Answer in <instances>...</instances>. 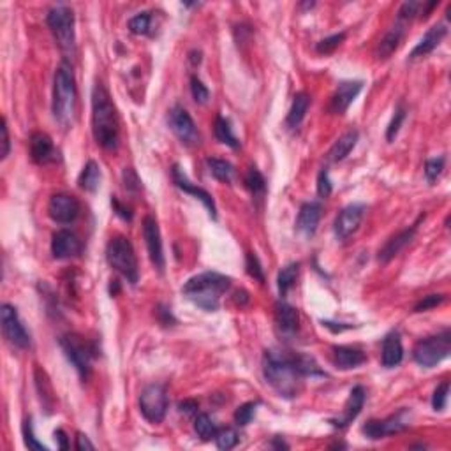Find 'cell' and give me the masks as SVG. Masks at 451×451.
<instances>
[{
    "label": "cell",
    "mask_w": 451,
    "mask_h": 451,
    "mask_svg": "<svg viewBox=\"0 0 451 451\" xmlns=\"http://www.w3.org/2000/svg\"><path fill=\"white\" fill-rule=\"evenodd\" d=\"M215 444L219 450H231L238 444V434L234 428H221L215 434Z\"/></svg>",
    "instance_id": "d590c367"
},
{
    "label": "cell",
    "mask_w": 451,
    "mask_h": 451,
    "mask_svg": "<svg viewBox=\"0 0 451 451\" xmlns=\"http://www.w3.org/2000/svg\"><path fill=\"white\" fill-rule=\"evenodd\" d=\"M140 412L150 423H160L167 412V393L159 383L148 385L140 395Z\"/></svg>",
    "instance_id": "9c48e42d"
},
{
    "label": "cell",
    "mask_w": 451,
    "mask_h": 451,
    "mask_svg": "<svg viewBox=\"0 0 451 451\" xmlns=\"http://www.w3.org/2000/svg\"><path fill=\"white\" fill-rule=\"evenodd\" d=\"M275 324L280 335L284 337H293L298 331L300 314L293 305L286 302H279L275 305Z\"/></svg>",
    "instance_id": "ffe728a7"
},
{
    "label": "cell",
    "mask_w": 451,
    "mask_h": 451,
    "mask_svg": "<svg viewBox=\"0 0 451 451\" xmlns=\"http://www.w3.org/2000/svg\"><path fill=\"white\" fill-rule=\"evenodd\" d=\"M404 32H405V28H404V24H402V21H397V24L393 25V27L386 32L385 37L379 41L378 48H376V57H378L379 60L388 59L389 55L397 50L398 44L402 43Z\"/></svg>",
    "instance_id": "4316f807"
},
{
    "label": "cell",
    "mask_w": 451,
    "mask_h": 451,
    "mask_svg": "<svg viewBox=\"0 0 451 451\" xmlns=\"http://www.w3.org/2000/svg\"><path fill=\"white\" fill-rule=\"evenodd\" d=\"M124 182H125V187H127L129 191H138L141 187V182L140 178H138V175L134 173V169H131V167H125L124 169Z\"/></svg>",
    "instance_id": "681fc988"
},
{
    "label": "cell",
    "mask_w": 451,
    "mask_h": 451,
    "mask_svg": "<svg viewBox=\"0 0 451 451\" xmlns=\"http://www.w3.org/2000/svg\"><path fill=\"white\" fill-rule=\"evenodd\" d=\"M416 230H418V222L412 226V228H409V230H404L401 231V233L393 234V237L386 241L385 246H383V249L379 250L378 259L381 261V263H388V261H392L393 257L401 252V250H404L405 247L411 243L414 234H416Z\"/></svg>",
    "instance_id": "44dd1931"
},
{
    "label": "cell",
    "mask_w": 451,
    "mask_h": 451,
    "mask_svg": "<svg viewBox=\"0 0 451 451\" xmlns=\"http://www.w3.org/2000/svg\"><path fill=\"white\" fill-rule=\"evenodd\" d=\"M206 166L210 169L212 175L219 180V182H231L234 175V167L233 164L228 163L224 159H217V157H208L206 159Z\"/></svg>",
    "instance_id": "4dcf8cb0"
},
{
    "label": "cell",
    "mask_w": 451,
    "mask_h": 451,
    "mask_svg": "<svg viewBox=\"0 0 451 451\" xmlns=\"http://www.w3.org/2000/svg\"><path fill=\"white\" fill-rule=\"evenodd\" d=\"M191 93L198 104H205V102L208 101V98H210V92L203 85V82L198 76H192L191 78Z\"/></svg>",
    "instance_id": "ee69618b"
},
{
    "label": "cell",
    "mask_w": 451,
    "mask_h": 451,
    "mask_svg": "<svg viewBox=\"0 0 451 451\" xmlns=\"http://www.w3.org/2000/svg\"><path fill=\"white\" fill-rule=\"evenodd\" d=\"M246 268L247 273H249L252 279L259 280V282H265V272H263V266H261L259 259L254 252H249L246 257Z\"/></svg>",
    "instance_id": "b9f144b4"
},
{
    "label": "cell",
    "mask_w": 451,
    "mask_h": 451,
    "mask_svg": "<svg viewBox=\"0 0 451 451\" xmlns=\"http://www.w3.org/2000/svg\"><path fill=\"white\" fill-rule=\"evenodd\" d=\"M344 39H346V34H344V32H340V34H333V35H330V37H324V39H321L317 43L315 51L321 55L333 53V51L337 50L340 44H342Z\"/></svg>",
    "instance_id": "74e56055"
},
{
    "label": "cell",
    "mask_w": 451,
    "mask_h": 451,
    "mask_svg": "<svg viewBox=\"0 0 451 451\" xmlns=\"http://www.w3.org/2000/svg\"><path fill=\"white\" fill-rule=\"evenodd\" d=\"M405 120V108L404 104H398L397 109H395V115H393L392 122L388 125V131H386V140L393 141L397 138L398 131H401V125L404 124Z\"/></svg>",
    "instance_id": "ab89813d"
},
{
    "label": "cell",
    "mask_w": 451,
    "mask_h": 451,
    "mask_svg": "<svg viewBox=\"0 0 451 451\" xmlns=\"http://www.w3.org/2000/svg\"><path fill=\"white\" fill-rule=\"evenodd\" d=\"M172 175H173V182H175V185L178 187V189H182L183 192H187V194H191V196H194L196 199H199V201L205 205L206 210H208L210 217L217 219V208H215V203H214V199H212V196L208 194L205 189L194 185L191 180L187 178V175L183 173V169L178 166V164H175V166L172 167Z\"/></svg>",
    "instance_id": "2e32d148"
},
{
    "label": "cell",
    "mask_w": 451,
    "mask_h": 451,
    "mask_svg": "<svg viewBox=\"0 0 451 451\" xmlns=\"http://www.w3.org/2000/svg\"><path fill=\"white\" fill-rule=\"evenodd\" d=\"M402 358H404V347H402L401 335L389 333L383 342V353H381V362L383 367L386 369H393V367L401 365Z\"/></svg>",
    "instance_id": "484cf974"
},
{
    "label": "cell",
    "mask_w": 451,
    "mask_h": 451,
    "mask_svg": "<svg viewBox=\"0 0 451 451\" xmlns=\"http://www.w3.org/2000/svg\"><path fill=\"white\" fill-rule=\"evenodd\" d=\"M363 404H365V389H363V386H354V388L351 389L346 405H344L342 414L338 418L330 420V423L337 428H346L347 425L353 423V421L358 418V414L363 409Z\"/></svg>",
    "instance_id": "ac0fdd59"
},
{
    "label": "cell",
    "mask_w": 451,
    "mask_h": 451,
    "mask_svg": "<svg viewBox=\"0 0 451 451\" xmlns=\"http://www.w3.org/2000/svg\"><path fill=\"white\" fill-rule=\"evenodd\" d=\"M446 34H448V28L444 24H437V25H434V27H430L427 30V34H425L423 37L420 39V43H418L416 46H414V50L411 51L409 59L414 60V59H418V57H425V55L432 53V51L439 46L441 41L446 37Z\"/></svg>",
    "instance_id": "603a6c76"
},
{
    "label": "cell",
    "mask_w": 451,
    "mask_h": 451,
    "mask_svg": "<svg viewBox=\"0 0 451 451\" xmlns=\"http://www.w3.org/2000/svg\"><path fill=\"white\" fill-rule=\"evenodd\" d=\"M0 321H2V333H4L6 340L11 346L18 347V349H27L30 346V335L25 330L20 315H18V311L12 305H2V309H0Z\"/></svg>",
    "instance_id": "30bf717a"
},
{
    "label": "cell",
    "mask_w": 451,
    "mask_h": 451,
    "mask_svg": "<svg viewBox=\"0 0 451 451\" xmlns=\"http://www.w3.org/2000/svg\"><path fill=\"white\" fill-rule=\"evenodd\" d=\"M55 147L46 133H34L30 136V157L34 163L46 164L55 160Z\"/></svg>",
    "instance_id": "cb8c5ba5"
},
{
    "label": "cell",
    "mask_w": 451,
    "mask_h": 451,
    "mask_svg": "<svg viewBox=\"0 0 451 451\" xmlns=\"http://www.w3.org/2000/svg\"><path fill=\"white\" fill-rule=\"evenodd\" d=\"M358 131H347L346 134H342V136L335 141L333 147L330 148L328 160H330V163H340V160L346 159L351 154V150L358 143Z\"/></svg>",
    "instance_id": "83f0119b"
},
{
    "label": "cell",
    "mask_w": 451,
    "mask_h": 451,
    "mask_svg": "<svg viewBox=\"0 0 451 451\" xmlns=\"http://www.w3.org/2000/svg\"><path fill=\"white\" fill-rule=\"evenodd\" d=\"M80 201L71 194H55L48 203V214L59 224H71L80 215Z\"/></svg>",
    "instance_id": "5bb4252c"
},
{
    "label": "cell",
    "mask_w": 451,
    "mask_h": 451,
    "mask_svg": "<svg viewBox=\"0 0 451 451\" xmlns=\"http://www.w3.org/2000/svg\"><path fill=\"white\" fill-rule=\"evenodd\" d=\"M214 131H215V138H217L221 143L228 145V147H231V148L240 147V141L237 140V136H234L233 131H231V124L228 118H224V117L215 118Z\"/></svg>",
    "instance_id": "d6a6232c"
},
{
    "label": "cell",
    "mask_w": 451,
    "mask_h": 451,
    "mask_svg": "<svg viewBox=\"0 0 451 451\" xmlns=\"http://www.w3.org/2000/svg\"><path fill=\"white\" fill-rule=\"evenodd\" d=\"M82 252V241L74 233L60 230L51 238V254L57 259H69Z\"/></svg>",
    "instance_id": "e0dca14e"
},
{
    "label": "cell",
    "mask_w": 451,
    "mask_h": 451,
    "mask_svg": "<svg viewBox=\"0 0 451 451\" xmlns=\"http://www.w3.org/2000/svg\"><path fill=\"white\" fill-rule=\"evenodd\" d=\"M167 124L172 127V131L175 133V136L182 141L187 147H194V145L199 143V133L198 127H196L194 120L189 115L185 108L182 106H173L169 109V115H167Z\"/></svg>",
    "instance_id": "8fae6325"
},
{
    "label": "cell",
    "mask_w": 451,
    "mask_h": 451,
    "mask_svg": "<svg viewBox=\"0 0 451 451\" xmlns=\"http://www.w3.org/2000/svg\"><path fill=\"white\" fill-rule=\"evenodd\" d=\"M333 191V185H331L330 175H328L326 169H321V173L317 175V194L321 198H328Z\"/></svg>",
    "instance_id": "c3c4849f"
},
{
    "label": "cell",
    "mask_w": 451,
    "mask_h": 451,
    "mask_svg": "<svg viewBox=\"0 0 451 451\" xmlns=\"http://www.w3.org/2000/svg\"><path fill=\"white\" fill-rule=\"evenodd\" d=\"M48 27L53 34L55 41L60 50L67 55H74L76 48V37H74V15L73 9L66 4L53 6L46 16Z\"/></svg>",
    "instance_id": "8992f818"
},
{
    "label": "cell",
    "mask_w": 451,
    "mask_h": 451,
    "mask_svg": "<svg viewBox=\"0 0 451 451\" xmlns=\"http://www.w3.org/2000/svg\"><path fill=\"white\" fill-rule=\"evenodd\" d=\"M409 427V411L401 409L397 414L386 418V420H370L362 427V432L369 439H383L385 436H392Z\"/></svg>",
    "instance_id": "7c38bea8"
},
{
    "label": "cell",
    "mask_w": 451,
    "mask_h": 451,
    "mask_svg": "<svg viewBox=\"0 0 451 451\" xmlns=\"http://www.w3.org/2000/svg\"><path fill=\"white\" fill-rule=\"evenodd\" d=\"M60 346H62L64 353H66L67 360L74 365V369L78 370L80 378L86 381L92 372V358L95 356V349L92 344H89L80 335H64L60 338Z\"/></svg>",
    "instance_id": "ba28073f"
},
{
    "label": "cell",
    "mask_w": 451,
    "mask_h": 451,
    "mask_svg": "<svg viewBox=\"0 0 451 451\" xmlns=\"http://www.w3.org/2000/svg\"><path fill=\"white\" fill-rule=\"evenodd\" d=\"M363 83L362 82H342L337 86L335 93L331 95L330 101V111L333 115H344L351 102L358 98V93L362 92Z\"/></svg>",
    "instance_id": "d6986e66"
},
{
    "label": "cell",
    "mask_w": 451,
    "mask_h": 451,
    "mask_svg": "<svg viewBox=\"0 0 451 451\" xmlns=\"http://www.w3.org/2000/svg\"><path fill=\"white\" fill-rule=\"evenodd\" d=\"M272 446H273V448H286V450H288V448H289L288 444L284 443V441H275V443H273Z\"/></svg>",
    "instance_id": "9f6ffc18"
},
{
    "label": "cell",
    "mask_w": 451,
    "mask_h": 451,
    "mask_svg": "<svg viewBox=\"0 0 451 451\" xmlns=\"http://www.w3.org/2000/svg\"><path fill=\"white\" fill-rule=\"evenodd\" d=\"M150 24H152V16H150V12H140V15L133 16V18L129 20V30L136 35L148 34V30H150Z\"/></svg>",
    "instance_id": "8d00e7d4"
},
{
    "label": "cell",
    "mask_w": 451,
    "mask_h": 451,
    "mask_svg": "<svg viewBox=\"0 0 451 451\" xmlns=\"http://www.w3.org/2000/svg\"><path fill=\"white\" fill-rule=\"evenodd\" d=\"M448 395H450V383L444 381L437 386L436 392H434V397H432V405H434L436 411H443L446 407Z\"/></svg>",
    "instance_id": "7bdbcfd3"
},
{
    "label": "cell",
    "mask_w": 451,
    "mask_h": 451,
    "mask_svg": "<svg viewBox=\"0 0 451 451\" xmlns=\"http://www.w3.org/2000/svg\"><path fill=\"white\" fill-rule=\"evenodd\" d=\"M24 437H25V444H27L28 450H43V451L48 450L43 443H39V441L35 439L34 432H32V421L30 420H27L24 423Z\"/></svg>",
    "instance_id": "7dc6e473"
},
{
    "label": "cell",
    "mask_w": 451,
    "mask_h": 451,
    "mask_svg": "<svg viewBox=\"0 0 451 451\" xmlns=\"http://www.w3.org/2000/svg\"><path fill=\"white\" fill-rule=\"evenodd\" d=\"M0 133H2V150H0V157L6 159V157L9 156V150H11V141H9V131H8V122H6V118H2Z\"/></svg>",
    "instance_id": "f907efd6"
},
{
    "label": "cell",
    "mask_w": 451,
    "mask_h": 451,
    "mask_svg": "<svg viewBox=\"0 0 451 451\" xmlns=\"http://www.w3.org/2000/svg\"><path fill=\"white\" fill-rule=\"evenodd\" d=\"M55 437L59 439L60 450H67V437H66V434H64V430H57V432H55Z\"/></svg>",
    "instance_id": "11a10c76"
},
{
    "label": "cell",
    "mask_w": 451,
    "mask_h": 451,
    "mask_svg": "<svg viewBox=\"0 0 451 451\" xmlns=\"http://www.w3.org/2000/svg\"><path fill=\"white\" fill-rule=\"evenodd\" d=\"M99 183H101V172L99 166L93 160H89L85 164V167L82 169L78 176V185L82 187L83 191L86 192H95L98 191Z\"/></svg>",
    "instance_id": "f546056e"
},
{
    "label": "cell",
    "mask_w": 451,
    "mask_h": 451,
    "mask_svg": "<svg viewBox=\"0 0 451 451\" xmlns=\"http://www.w3.org/2000/svg\"><path fill=\"white\" fill-rule=\"evenodd\" d=\"M420 2H414V0H411V2H404V4L401 6V9H398V21H407L411 20V18H414L416 15H420V9H421Z\"/></svg>",
    "instance_id": "f6af8a7d"
},
{
    "label": "cell",
    "mask_w": 451,
    "mask_h": 451,
    "mask_svg": "<svg viewBox=\"0 0 451 451\" xmlns=\"http://www.w3.org/2000/svg\"><path fill=\"white\" fill-rule=\"evenodd\" d=\"M298 268H300L298 263H289V265H286L284 268L279 272V277H277V286H279V293L282 298H284V296L289 293V289L295 286L296 277H298Z\"/></svg>",
    "instance_id": "1f68e13d"
},
{
    "label": "cell",
    "mask_w": 451,
    "mask_h": 451,
    "mask_svg": "<svg viewBox=\"0 0 451 451\" xmlns=\"http://www.w3.org/2000/svg\"><path fill=\"white\" fill-rule=\"evenodd\" d=\"M143 237L152 265L156 266L159 272H163L164 265H166V261H164V252H163V240H160L159 224H157V221L152 217V215H147V217H145Z\"/></svg>",
    "instance_id": "9a60e30c"
},
{
    "label": "cell",
    "mask_w": 451,
    "mask_h": 451,
    "mask_svg": "<svg viewBox=\"0 0 451 451\" xmlns=\"http://www.w3.org/2000/svg\"><path fill=\"white\" fill-rule=\"evenodd\" d=\"M106 261L115 272L120 273L127 282L136 284L140 279L138 272V259L134 254L133 243L125 237H115L108 241L106 247Z\"/></svg>",
    "instance_id": "5b68a950"
},
{
    "label": "cell",
    "mask_w": 451,
    "mask_h": 451,
    "mask_svg": "<svg viewBox=\"0 0 451 451\" xmlns=\"http://www.w3.org/2000/svg\"><path fill=\"white\" fill-rule=\"evenodd\" d=\"M446 300V296L444 295H428V296H423V300H420L416 304V307H414V312H425V311H430V309L437 307V305H441Z\"/></svg>",
    "instance_id": "bcb514c9"
},
{
    "label": "cell",
    "mask_w": 451,
    "mask_h": 451,
    "mask_svg": "<svg viewBox=\"0 0 451 451\" xmlns=\"http://www.w3.org/2000/svg\"><path fill=\"white\" fill-rule=\"evenodd\" d=\"M444 163H446V159H444V157L428 159L427 163H425V176H427L428 182L434 183L437 178H439V175L443 173V169H444Z\"/></svg>",
    "instance_id": "60d3db41"
},
{
    "label": "cell",
    "mask_w": 451,
    "mask_h": 451,
    "mask_svg": "<svg viewBox=\"0 0 451 451\" xmlns=\"http://www.w3.org/2000/svg\"><path fill=\"white\" fill-rule=\"evenodd\" d=\"M365 205L362 203H353V205H347L340 214L337 215L333 224L335 237L338 240H347L353 233H356V230L360 228L363 221V215H365Z\"/></svg>",
    "instance_id": "4fadbf2b"
},
{
    "label": "cell",
    "mask_w": 451,
    "mask_h": 451,
    "mask_svg": "<svg viewBox=\"0 0 451 451\" xmlns=\"http://www.w3.org/2000/svg\"><path fill=\"white\" fill-rule=\"evenodd\" d=\"M451 353V333L450 330H444L443 333H437L434 337L421 338L420 342L412 349V358L418 365L425 369L439 365L443 360H446Z\"/></svg>",
    "instance_id": "52a82bcc"
},
{
    "label": "cell",
    "mask_w": 451,
    "mask_h": 451,
    "mask_svg": "<svg viewBox=\"0 0 451 451\" xmlns=\"http://www.w3.org/2000/svg\"><path fill=\"white\" fill-rule=\"evenodd\" d=\"M230 277L217 272H203L187 280L182 293L196 307L206 312H215L221 305L222 295L230 289Z\"/></svg>",
    "instance_id": "3957f363"
},
{
    "label": "cell",
    "mask_w": 451,
    "mask_h": 451,
    "mask_svg": "<svg viewBox=\"0 0 451 451\" xmlns=\"http://www.w3.org/2000/svg\"><path fill=\"white\" fill-rule=\"evenodd\" d=\"M246 185H247V189L252 192L254 198H263V196H265V192H266L265 176L261 175L256 167H250L249 173H247Z\"/></svg>",
    "instance_id": "e575fe53"
},
{
    "label": "cell",
    "mask_w": 451,
    "mask_h": 451,
    "mask_svg": "<svg viewBox=\"0 0 451 451\" xmlns=\"http://www.w3.org/2000/svg\"><path fill=\"white\" fill-rule=\"evenodd\" d=\"M53 117L60 125L69 127L76 113V82L69 64L64 62L57 69L53 80Z\"/></svg>",
    "instance_id": "277c9868"
},
{
    "label": "cell",
    "mask_w": 451,
    "mask_h": 451,
    "mask_svg": "<svg viewBox=\"0 0 451 451\" xmlns=\"http://www.w3.org/2000/svg\"><path fill=\"white\" fill-rule=\"evenodd\" d=\"M111 205H113V208H115V212H117V214L120 215L122 219H125V221H131V219H133V214H131V210H129L127 206L122 205V203L118 201L115 196H113V199H111Z\"/></svg>",
    "instance_id": "816d5d0a"
},
{
    "label": "cell",
    "mask_w": 451,
    "mask_h": 451,
    "mask_svg": "<svg viewBox=\"0 0 451 451\" xmlns=\"http://www.w3.org/2000/svg\"><path fill=\"white\" fill-rule=\"evenodd\" d=\"M309 106H311V98H309V93L300 92L296 93L295 99H293V104L289 108L288 118H286V125L289 129H296L305 118V113H307Z\"/></svg>",
    "instance_id": "f1b7e54d"
},
{
    "label": "cell",
    "mask_w": 451,
    "mask_h": 451,
    "mask_svg": "<svg viewBox=\"0 0 451 451\" xmlns=\"http://www.w3.org/2000/svg\"><path fill=\"white\" fill-rule=\"evenodd\" d=\"M367 362V356L362 349L349 346H337L333 347V363L337 369L349 370L363 365Z\"/></svg>",
    "instance_id": "d4e9b609"
},
{
    "label": "cell",
    "mask_w": 451,
    "mask_h": 451,
    "mask_svg": "<svg viewBox=\"0 0 451 451\" xmlns=\"http://www.w3.org/2000/svg\"><path fill=\"white\" fill-rule=\"evenodd\" d=\"M92 133L98 145L113 150L118 145V117L109 93L101 83H95L92 92Z\"/></svg>",
    "instance_id": "7a4b0ae2"
},
{
    "label": "cell",
    "mask_w": 451,
    "mask_h": 451,
    "mask_svg": "<svg viewBox=\"0 0 451 451\" xmlns=\"http://www.w3.org/2000/svg\"><path fill=\"white\" fill-rule=\"evenodd\" d=\"M256 402H247V404L240 405V407L234 411V423L240 425V427H246L252 421L254 414H256Z\"/></svg>",
    "instance_id": "f35d334b"
},
{
    "label": "cell",
    "mask_w": 451,
    "mask_h": 451,
    "mask_svg": "<svg viewBox=\"0 0 451 451\" xmlns=\"http://www.w3.org/2000/svg\"><path fill=\"white\" fill-rule=\"evenodd\" d=\"M180 412H185V414H194L198 411V402L196 401H183L178 404Z\"/></svg>",
    "instance_id": "db71d44e"
},
{
    "label": "cell",
    "mask_w": 451,
    "mask_h": 451,
    "mask_svg": "<svg viewBox=\"0 0 451 451\" xmlns=\"http://www.w3.org/2000/svg\"><path fill=\"white\" fill-rule=\"evenodd\" d=\"M265 379L280 397H298L305 378L324 376L314 358L307 354H293L288 351H266L263 356Z\"/></svg>",
    "instance_id": "6da1fadb"
},
{
    "label": "cell",
    "mask_w": 451,
    "mask_h": 451,
    "mask_svg": "<svg viewBox=\"0 0 451 451\" xmlns=\"http://www.w3.org/2000/svg\"><path fill=\"white\" fill-rule=\"evenodd\" d=\"M93 444L90 443L89 437L85 436V434H82V432H78V436H76V450L78 451H85V450H93Z\"/></svg>",
    "instance_id": "f5cc1de1"
},
{
    "label": "cell",
    "mask_w": 451,
    "mask_h": 451,
    "mask_svg": "<svg viewBox=\"0 0 451 451\" xmlns=\"http://www.w3.org/2000/svg\"><path fill=\"white\" fill-rule=\"evenodd\" d=\"M321 212H323V208L315 201L302 205L298 219H296V230L304 237H312L315 233V230H317L319 221H321Z\"/></svg>",
    "instance_id": "7402d4cb"
},
{
    "label": "cell",
    "mask_w": 451,
    "mask_h": 451,
    "mask_svg": "<svg viewBox=\"0 0 451 451\" xmlns=\"http://www.w3.org/2000/svg\"><path fill=\"white\" fill-rule=\"evenodd\" d=\"M194 430L203 441H210L212 437H215V434H217V427H215V423L212 421V418L208 416V414H205V412H201V414L196 416Z\"/></svg>",
    "instance_id": "836d02e7"
}]
</instances>
